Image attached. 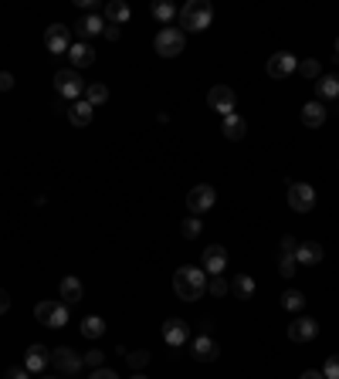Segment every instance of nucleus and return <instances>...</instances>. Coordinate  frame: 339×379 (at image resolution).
Instances as JSON below:
<instances>
[{
  "label": "nucleus",
  "mask_w": 339,
  "mask_h": 379,
  "mask_svg": "<svg viewBox=\"0 0 339 379\" xmlns=\"http://www.w3.org/2000/svg\"><path fill=\"white\" fill-rule=\"evenodd\" d=\"M190 355H194L197 362H214V359L221 355V346H217V339H210V335H197V339L190 342Z\"/></svg>",
  "instance_id": "nucleus-16"
},
{
  "label": "nucleus",
  "mask_w": 339,
  "mask_h": 379,
  "mask_svg": "<svg viewBox=\"0 0 339 379\" xmlns=\"http://www.w3.org/2000/svg\"><path fill=\"white\" fill-rule=\"evenodd\" d=\"M322 257H326V251H322V244H315V241H306V244L295 248V261H299L302 268H313Z\"/></svg>",
  "instance_id": "nucleus-17"
},
{
  "label": "nucleus",
  "mask_w": 339,
  "mask_h": 379,
  "mask_svg": "<svg viewBox=\"0 0 339 379\" xmlns=\"http://www.w3.org/2000/svg\"><path fill=\"white\" fill-rule=\"evenodd\" d=\"M322 376L326 379H339V353H333L326 359V366H322Z\"/></svg>",
  "instance_id": "nucleus-36"
},
{
  "label": "nucleus",
  "mask_w": 339,
  "mask_h": 379,
  "mask_svg": "<svg viewBox=\"0 0 339 379\" xmlns=\"http://www.w3.org/2000/svg\"><path fill=\"white\" fill-rule=\"evenodd\" d=\"M315 92H319V102L322 99H339V75L336 72H333V75H319Z\"/></svg>",
  "instance_id": "nucleus-25"
},
{
  "label": "nucleus",
  "mask_w": 339,
  "mask_h": 379,
  "mask_svg": "<svg viewBox=\"0 0 339 379\" xmlns=\"http://www.w3.org/2000/svg\"><path fill=\"white\" fill-rule=\"evenodd\" d=\"M207 105L214 112H221V115H235V105H237V95L235 88H228V85H214L207 92Z\"/></svg>",
  "instance_id": "nucleus-9"
},
{
  "label": "nucleus",
  "mask_w": 339,
  "mask_h": 379,
  "mask_svg": "<svg viewBox=\"0 0 339 379\" xmlns=\"http://www.w3.org/2000/svg\"><path fill=\"white\" fill-rule=\"evenodd\" d=\"M81 335H85V339H102L105 318H99V315H85V318H81Z\"/></svg>",
  "instance_id": "nucleus-28"
},
{
  "label": "nucleus",
  "mask_w": 339,
  "mask_h": 379,
  "mask_svg": "<svg viewBox=\"0 0 339 379\" xmlns=\"http://www.w3.org/2000/svg\"><path fill=\"white\" fill-rule=\"evenodd\" d=\"M81 10H88V14H95V7H99V0H75Z\"/></svg>",
  "instance_id": "nucleus-42"
},
{
  "label": "nucleus",
  "mask_w": 339,
  "mask_h": 379,
  "mask_svg": "<svg viewBox=\"0 0 339 379\" xmlns=\"http://www.w3.org/2000/svg\"><path fill=\"white\" fill-rule=\"evenodd\" d=\"M7 308H10V298H7V291H0V315H3Z\"/></svg>",
  "instance_id": "nucleus-45"
},
{
  "label": "nucleus",
  "mask_w": 339,
  "mask_h": 379,
  "mask_svg": "<svg viewBox=\"0 0 339 379\" xmlns=\"http://www.w3.org/2000/svg\"><path fill=\"white\" fill-rule=\"evenodd\" d=\"M299 379H326V376H322V369H306Z\"/></svg>",
  "instance_id": "nucleus-44"
},
{
  "label": "nucleus",
  "mask_w": 339,
  "mask_h": 379,
  "mask_svg": "<svg viewBox=\"0 0 339 379\" xmlns=\"http://www.w3.org/2000/svg\"><path fill=\"white\" fill-rule=\"evenodd\" d=\"M34 318L45 329H65L68 325V305L65 302H41L34 308Z\"/></svg>",
  "instance_id": "nucleus-4"
},
{
  "label": "nucleus",
  "mask_w": 339,
  "mask_h": 379,
  "mask_svg": "<svg viewBox=\"0 0 339 379\" xmlns=\"http://www.w3.org/2000/svg\"><path fill=\"white\" fill-rule=\"evenodd\" d=\"M92 115H95V108H92L85 99H79V102H72V105H68V122H72V126H79V129L88 126V122H92Z\"/></svg>",
  "instance_id": "nucleus-19"
},
{
  "label": "nucleus",
  "mask_w": 339,
  "mask_h": 379,
  "mask_svg": "<svg viewBox=\"0 0 339 379\" xmlns=\"http://www.w3.org/2000/svg\"><path fill=\"white\" fill-rule=\"evenodd\" d=\"M81 99L88 102L92 108H95V105H105V102H109V88H105L102 81H92V85H85V95H81Z\"/></svg>",
  "instance_id": "nucleus-29"
},
{
  "label": "nucleus",
  "mask_w": 339,
  "mask_h": 379,
  "mask_svg": "<svg viewBox=\"0 0 339 379\" xmlns=\"http://www.w3.org/2000/svg\"><path fill=\"white\" fill-rule=\"evenodd\" d=\"M231 291H235V298L248 302V298L255 295V278H251V275H237V278L231 281Z\"/></svg>",
  "instance_id": "nucleus-27"
},
{
  "label": "nucleus",
  "mask_w": 339,
  "mask_h": 379,
  "mask_svg": "<svg viewBox=\"0 0 339 379\" xmlns=\"http://www.w3.org/2000/svg\"><path fill=\"white\" fill-rule=\"evenodd\" d=\"M75 31H79V38L85 41V38H95V34H102V31H105V21L99 17V14H85L79 24H75Z\"/></svg>",
  "instance_id": "nucleus-24"
},
{
  "label": "nucleus",
  "mask_w": 339,
  "mask_h": 379,
  "mask_svg": "<svg viewBox=\"0 0 339 379\" xmlns=\"http://www.w3.org/2000/svg\"><path fill=\"white\" fill-rule=\"evenodd\" d=\"M295 248H299V241H295L292 234H285V237L278 241V251H292V254H295Z\"/></svg>",
  "instance_id": "nucleus-39"
},
{
  "label": "nucleus",
  "mask_w": 339,
  "mask_h": 379,
  "mask_svg": "<svg viewBox=\"0 0 339 379\" xmlns=\"http://www.w3.org/2000/svg\"><path fill=\"white\" fill-rule=\"evenodd\" d=\"M14 88V75L10 72H0V92H10Z\"/></svg>",
  "instance_id": "nucleus-41"
},
{
  "label": "nucleus",
  "mask_w": 339,
  "mask_h": 379,
  "mask_svg": "<svg viewBox=\"0 0 339 379\" xmlns=\"http://www.w3.org/2000/svg\"><path fill=\"white\" fill-rule=\"evenodd\" d=\"M282 308H288V312H302V308H306V295L295 291V288H288L285 295H282Z\"/></svg>",
  "instance_id": "nucleus-31"
},
{
  "label": "nucleus",
  "mask_w": 339,
  "mask_h": 379,
  "mask_svg": "<svg viewBox=\"0 0 339 379\" xmlns=\"http://www.w3.org/2000/svg\"><path fill=\"white\" fill-rule=\"evenodd\" d=\"M41 379H61V376H41Z\"/></svg>",
  "instance_id": "nucleus-48"
},
{
  "label": "nucleus",
  "mask_w": 339,
  "mask_h": 379,
  "mask_svg": "<svg viewBox=\"0 0 339 379\" xmlns=\"http://www.w3.org/2000/svg\"><path fill=\"white\" fill-rule=\"evenodd\" d=\"M295 271H299L295 254H292V251H278V275H282V278H292Z\"/></svg>",
  "instance_id": "nucleus-30"
},
{
  "label": "nucleus",
  "mask_w": 339,
  "mask_h": 379,
  "mask_svg": "<svg viewBox=\"0 0 339 379\" xmlns=\"http://www.w3.org/2000/svg\"><path fill=\"white\" fill-rule=\"evenodd\" d=\"M302 122H306L309 129H319L322 122H326V105H322L319 99L306 102V105H302Z\"/></svg>",
  "instance_id": "nucleus-21"
},
{
  "label": "nucleus",
  "mask_w": 339,
  "mask_h": 379,
  "mask_svg": "<svg viewBox=\"0 0 339 379\" xmlns=\"http://www.w3.org/2000/svg\"><path fill=\"white\" fill-rule=\"evenodd\" d=\"M45 366H52V349L41 346V342H34V346L27 349V355H24V369L31 373V376H38Z\"/></svg>",
  "instance_id": "nucleus-15"
},
{
  "label": "nucleus",
  "mask_w": 339,
  "mask_h": 379,
  "mask_svg": "<svg viewBox=\"0 0 339 379\" xmlns=\"http://www.w3.org/2000/svg\"><path fill=\"white\" fill-rule=\"evenodd\" d=\"M52 366L58 369V376H79L81 369H85V359L75 349L61 346V349H52Z\"/></svg>",
  "instance_id": "nucleus-5"
},
{
  "label": "nucleus",
  "mask_w": 339,
  "mask_h": 379,
  "mask_svg": "<svg viewBox=\"0 0 339 379\" xmlns=\"http://www.w3.org/2000/svg\"><path fill=\"white\" fill-rule=\"evenodd\" d=\"M153 48H157L159 58H177V54H183V48H187V34H183L180 27H159Z\"/></svg>",
  "instance_id": "nucleus-3"
},
{
  "label": "nucleus",
  "mask_w": 339,
  "mask_h": 379,
  "mask_svg": "<svg viewBox=\"0 0 339 379\" xmlns=\"http://www.w3.org/2000/svg\"><path fill=\"white\" fill-rule=\"evenodd\" d=\"M3 379H31V373H27L24 366H10V369H7V376Z\"/></svg>",
  "instance_id": "nucleus-38"
},
{
  "label": "nucleus",
  "mask_w": 339,
  "mask_h": 379,
  "mask_svg": "<svg viewBox=\"0 0 339 379\" xmlns=\"http://www.w3.org/2000/svg\"><path fill=\"white\" fill-rule=\"evenodd\" d=\"M336 58H339V38H336Z\"/></svg>",
  "instance_id": "nucleus-47"
},
{
  "label": "nucleus",
  "mask_w": 339,
  "mask_h": 379,
  "mask_svg": "<svg viewBox=\"0 0 339 379\" xmlns=\"http://www.w3.org/2000/svg\"><path fill=\"white\" fill-rule=\"evenodd\" d=\"M288 207H292L295 213H309L315 207V190L309 183H292V179H288Z\"/></svg>",
  "instance_id": "nucleus-8"
},
{
  "label": "nucleus",
  "mask_w": 339,
  "mask_h": 379,
  "mask_svg": "<svg viewBox=\"0 0 339 379\" xmlns=\"http://www.w3.org/2000/svg\"><path fill=\"white\" fill-rule=\"evenodd\" d=\"M315 335H319V322L309 318V315L288 322V339H292V342H313Z\"/></svg>",
  "instance_id": "nucleus-12"
},
{
  "label": "nucleus",
  "mask_w": 339,
  "mask_h": 379,
  "mask_svg": "<svg viewBox=\"0 0 339 379\" xmlns=\"http://www.w3.org/2000/svg\"><path fill=\"white\" fill-rule=\"evenodd\" d=\"M88 379H119V376H116L112 369H105V366H99V369H92V373H88Z\"/></svg>",
  "instance_id": "nucleus-40"
},
{
  "label": "nucleus",
  "mask_w": 339,
  "mask_h": 379,
  "mask_svg": "<svg viewBox=\"0 0 339 379\" xmlns=\"http://www.w3.org/2000/svg\"><path fill=\"white\" fill-rule=\"evenodd\" d=\"M153 17H157L163 27H170L173 24V17H180V10H177L170 0H157V3H153Z\"/></svg>",
  "instance_id": "nucleus-26"
},
{
  "label": "nucleus",
  "mask_w": 339,
  "mask_h": 379,
  "mask_svg": "<svg viewBox=\"0 0 339 379\" xmlns=\"http://www.w3.org/2000/svg\"><path fill=\"white\" fill-rule=\"evenodd\" d=\"M299 75L302 78H319L322 75V65H319L315 58H306V61H299Z\"/></svg>",
  "instance_id": "nucleus-33"
},
{
  "label": "nucleus",
  "mask_w": 339,
  "mask_h": 379,
  "mask_svg": "<svg viewBox=\"0 0 339 379\" xmlns=\"http://www.w3.org/2000/svg\"><path fill=\"white\" fill-rule=\"evenodd\" d=\"M200 230H204L200 217H187V220L180 224V234L187 237V241H197V237H200Z\"/></svg>",
  "instance_id": "nucleus-32"
},
{
  "label": "nucleus",
  "mask_w": 339,
  "mask_h": 379,
  "mask_svg": "<svg viewBox=\"0 0 339 379\" xmlns=\"http://www.w3.org/2000/svg\"><path fill=\"white\" fill-rule=\"evenodd\" d=\"M207 291L210 295H217V298H224V291H231V284L224 281V275H214V278L207 281Z\"/></svg>",
  "instance_id": "nucleus-34"
},
{
  "label": "nucleus",
  "mask_w": 339,
  "mask_h": 379,
  "mask_svg": "<svg viewBox=\"0 0 339 379\" xmlns=\"http://www.w3.org/2000/svg\"><path fill=\"white\" fill-rule=\"evenodd\" d=\"M68 61H72V68L79 72V68H88L92 61H95V51L88 48L85 41H75L72 48H68Z\"/></svg>",
  "instance_id": "nucleus-18"
},
{
  "label": "nucleus",
  "mask_w": 339,
  "mask_h": 379,
  "mask_svg": "<svg viewBox=\"0 0 339 379\" xmlns=\"http://www.w3.org/2000/svg\"><path fill=\"white\" fill-rule=\"evenodd\" d=\"M58 295H61V302H65V305L81 302V281L75 278V275L61 278V284H58Z\"/></svg>",
  "instance_id": "nucleus-23"
},
{
  "label": "nucleus",
  "mask_w": 339,
  "mask_h": 379,
  "mask_svg": "<svg viewBox=\"0 0 339 379\" xmlns=\"http://www.w3.org/2000/svg\"><path fill=\"white\" fill-rule=\"evenodd\" d=\"M265 72H268L271 78H288V75H295V72H299V61H295V54L278 51V54H271V58H268Z\"/></svg>",
  "instance_id": "nucleus-11"
},
{
  "label": "nucleus",
  "mask_w": 339,
  "mask_h": 379,
  "mask_svg": "<svg viewBox=\"0 0 339 379\" xmlns=\"http://www.w3.org/2000/svg\"><path fill=\"white\" fill-rule=\"evenodd\" d=\"M129 3H126V0H109V3H105V21H109V24H126V21H129Z\"/></svg>",
  "instance_id": "nucleus-22"
},
{
  "label": "nucleus",
  "mask_w": 339,
  "mask_h": 379,
  "mask_svg": "<svg viewBox=\"0 0 339 379\" xmlns=\"http://www.w3.org/2000/svg\"><path fill=\"white\" fill-rule=\"evenodd\" d=\"M126 362H129L132 369L139 373V369H143V366L150 362V353H146V349H139V353H126Z\"/></svg>",
  "instance_id": "nucleus-35"
},
{
  "label": "nucleus",
  "mask_w": 339,
  "mask_h": 379,
  "mask_svg": "<svg viewBox=\"0 0 339 379\" xmlns=\"http://www.w3.org/2000/svg\"><path fill=\"white\" fill-rule=\"evenodd\" d=\"M173 291H177L180 302H197V298L207 291V271H204V268L197 271L194 264L177 268V275H173Z\"/></svg>",
  "instance_id": "nucleus-1"
},
{
  "label": "nucleus",
  "mask_w": 339,
  "mask_h": 379,
  "mask_svg": "<svg viewBox=\"0 0 339 379\" xmlns=\"http://www.w3.org/2000/svg\"><path fill=\"white\" fill-rule=\"evenodd\" d=\"M132 379H146V376H143V373H136V376H132Z\"/></svg>",
  "instance_id": "nucleus-46"
},
{
  "label": "nucleus",
  "mask_w": 339,
  "mask_h": 379,
  "mask_svg": "<svg viewBox=\"0 0 339 379\" xmlns=\"http://www.w3.org/2000/svg\"><path fill=\"white\" fill-rule=\"evenodd\" d=\"M45 48L52 51V54H68L72 48V38H68V27L65 24H52L45 31Z\"/></svg>",
  "instance_id": "nucleus-13"
},
{
  "label": "nucleus",
  "mask_w": 339,
  "mask_h": 379,
  "mask_svg": "<svg viewBox=\"0 0 339 379\" xmlns=\"http://www.w3.org/2000/svg\"><path fill=\"white\" fill-rule=\"evenodd\" d=\"M163 342L170 346V349H180L190 342V325L183 322V318H166L163 322Z\"/></svg>",
  "instance_id": "nucleus-10"
},
{
  "label": "nucleus",
  "mask_w": 339,
  "mask_h": 379,
  "mask_svg": "<svg viewBox=\"0 0 339 379\" xmlns=\"http://www.w3.org/2000/svg\"><path fill=\"white\" fill-rule=\"evenodd\" d=\"M54 88H58L61 99H72V102H79L81 95H85V81H81V75L75 72V68L58 72V75H54Z\"/></svg>",
  "instance_id": "nucleus-6"
},
{
  "label": "nucleus",
  "mask_w": 339,
  "mask_h": 379,
  "mask_svg": "<svg viewBox=\"0 0 339 379\" xmlns=\"http://www.w3.org/2000/svg\"><path fill=\"white\" fill-rule=\"evenodd\" d=\"M214 203H217V190H214L210 183H197V186H194V190L187 193V210H190L194 217L207 213Z\"/></svg>",
  "instance_id": "nucleus-7"
},
{
  "label": "nucleus",
  "mask_w": 339,
  "mask_h": 379,
  "mask_svg": "<svg viewBox=\"0 0 339 379\" xmlns=\"http://www.w3.org/2000/svg\"><path fill=\"white\" fill-rule=\"evenodd\" d=\"M105 38H109V41H119V27L116 24H105V31H102Z\"/></svg>",
  "instance_id": "nucleus-43"
},
{
  "label": "nucleus",
  "mask_w": 339,
  "mask_h": 379,
  "mask_svg": "<svg viewBox=\"0 0 339 379\" xmlns=\"http://www.w3.org/2000/svg\"><path fill=\"white\" fill-rule=\"evenodd\" d=\"M81 359H85V366H92V369H99V366H102V362H105V353H102V349H88V353L81 355Z\"/></svg>",
  "instance_id": "nucleus-37"
},
{
  "label": "nucleus",
  "mask_w": 339,
  "mask_h": 379,
  "mask_svg": "<svg viewBox=\"0 0 339 379\" xmlns=\"http://www.w3.org/2000/svg\"><path fill=\"white\" fill-rule=\"evenodd\" d=\"M221 132H224V139H231V143H241L244 139V132H248V122L241 119V115H224V122H221Z\"/></svg>",
  "instance_id": "nucleus-20"
},
{
  "label": "nucleus",
  "mask_w": 339,
  "mask_h": 379,
  "mask_svg": "<svg viewBox=\"0 0 339 379\" xmlns=\"http://www.w3.org/2000/svg\"><path fill=\"white\" fill-rule=\"evenodd\" d=\"M214 21V7L207 0H187L180 7V31H207Z\"/></svg>",
  "instance_id": "nucleus-2"
},
{
  "label": "nucleus",
  "mask_w": 339,
  "mask_h": 379,
  "mask_svg": "<svg viewBox=\"0 0 339 379\" xmlns=\"http://www.w3.org/2000/svg\"><path fill=\"white\" fill-rule=\"evenodd\" d=\"M200 268L207 271L210 278H214V275H224V268H228V251H224L221 244H210L207 251H204V257H200Z\"/></svg>",
  "instance_id": "nucleus-14"
}]
</instances>
